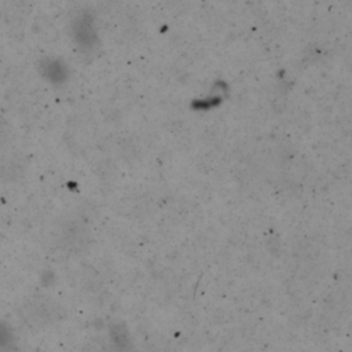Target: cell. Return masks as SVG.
<instances>
[{"label": "cell", "instance_id": "obj_2", "mask_svg": "<svg viewBox=\"0 0 352 352\" xmlns=\"http://www.w3.org/2000/svg\"><path fill=\"white\" fill-rule=\"evenodd\" d=\"M7 340H8V333H7V330H6V329H3V327L0 326V344L8 342Z\"/></svg>", "mask_w": 352, "mask_h": 352}, {"label": "cell", "instance_id": "obj_1", "mask_svg": "<svg viewBox=\"0 0 352 352\" xmlns=\"http://www.w3.org/2000/svg\"><path fill=\"white\" fill-rule=\"evenodd\" d=\"M58 311H59V308L56 307L55 302L45 301V300L34 301L28 307L29 319L33 320L34 323L54 322L58 318Z\"/></svg>", "mask_w": 352, "mask_h": 352}]
</instances>
